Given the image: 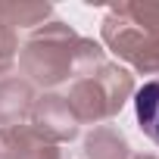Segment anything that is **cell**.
Here are the masks:
<instances>
[{"label": "cell", "instance_id": "cell-1", "mask_svg": "<svg viewBox=\"0 0 159 159\" xmlns=\"http://www.w3.org/2000/svg\"><path fill=\"white\" fill-rule=\"evenodd\" d=\"M134 112H137V122H140L143 134L159 143V78L147 81L134 94Z\"/></svg>", "mask_w": 159, "mask_h": 159}]
</instances>
